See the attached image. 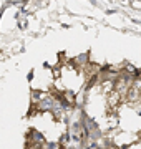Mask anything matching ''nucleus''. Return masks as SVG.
Here are the masks:
<instances>
[{"label": "nucleus", "instance_id": "nucleus-4", "mask_svg": "<svg viewBox=\"0 0 141 149\" xmlns=\"http://www.w3.org/2000/svg\"><path fill=\"white\" fill-rule=\"evenodd\" d=\"M126 70H128V73H136V70L133 68V66H128V68H126Z\"/></svg>", "mask_w": 141, "mask_h": 149}, {"label": "nucleus", "instance_id": "nucleus-1", "mask_svg": "<svg viewBox=\"0 0 141 149\" xmlns=\"http://www.w3.org/2000/svg\"><path fill=\"white\" fill-rule=\"evenodd\" d=\"M126 95H128L126 98H128L130 101H138V100L141 98V91H138L136 88H133V86H131L130 90L126 91Z\"/></svg>", "mask_w": 141, "mask_h": 149}, {"label": "nucleus", "instance_id": "nucleus-2", "mask_svg": "<svg viewBox=\"0 0 141 149\" xmlns=\"http://www.w3.org/2000/svg\"><path fill=\"white\" fill-rule=\"evenodd\" d=\"M119 100H121V95H119L118 91H111L108 95V104L110 106H116L119 103Z\"/></svg>", "mask_w": 141, "mask_h": 149}, {"label": "nucleus", "instance_id": "nucleus-3", "mask_svg": "<svg viewBox=\"0 0 141 149\" xmlns=\"http://www.w3.org/2000/svg\"><path fill=\"white\" fill-rule=\"evenodd\" d=\"M32 100H33V101H37V100L40 101V100H42V96H40L38 91H33V93H32Z\"/></svg>", "mask_w": 141, "mask_h": 149}]
</instances>
